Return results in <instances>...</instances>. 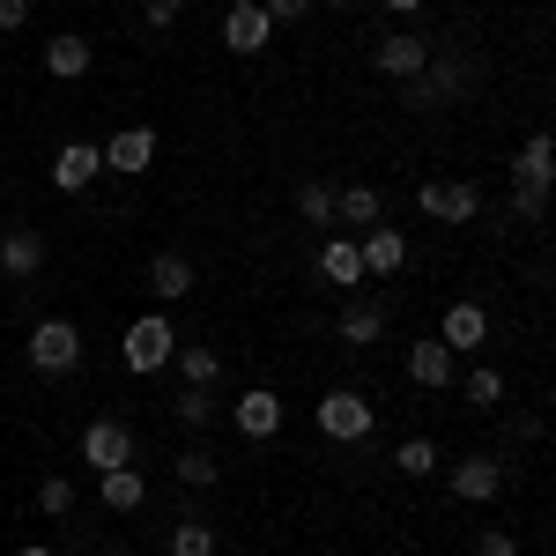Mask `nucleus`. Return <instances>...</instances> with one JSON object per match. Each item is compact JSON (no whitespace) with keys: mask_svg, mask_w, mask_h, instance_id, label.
I'll use <instances>...</instances> for the list:
<instances>
[{"mask_svg":"<svg viewBox=\"0 0 556 556\" xmlns=\"http://www.w3.org/2000/svg\"><path fill=\"white\" fill-rule=\"evenodd\" d=\"M38 513H52V519L75 513V482L67 475H38Z\"/></svg>","mask_w":556,"mask_h":556,"instance_id":"31","label":"nucleus"},{"mask_svg":"<svg viewBox=\"0 0 556 556\" xmlns=\"http://www.w3.org/2000/svg\"><path fill=\"white\" fill-rule=\"evenodd\" d=\"M386 15H416V8H424V0H379Z\"/></svg>","mask_w":556,"mask_h":556,"instance_id":"37","label":"nucleus"},{"mask_svg":"<svg viewBox=\"0 0 556 556\" xmlns=\"http://www.w3.org/2000/svg\"><path fill=\"white\" fill-rule=\"evenodd\" d=\"M282 416H290V408H282V393H275V386H245V393L230 401V424L245 430V438H275Z\"/></svg>","mask_w":556,"mask_h":556,"instance_id":"10","label":"nucleus"},{"mask_svg":"<svg viewBox=\"0 0 556 556\" xmlns=\"http://www.w3.org/2000/svg\"><path fill=\"white\" fill-rule=\"evenodd\" d=\"M149 290H156V304L193 298V260H186V253H156V260H149Z\"/></svg>","mask_w":556,"mask_h":556,"instance_id":"20","label":"nucleus"},{"mask_svg":"<svg viewBox=\"0 0 556 556\" xmlns=\"http://www.w3.org/2000/svg\"><path fill=\"white\" fill-rule=\"evenodd\" d=\"M83 364V327L75 319H38L30 327V371L38 379H67Z\"/></svg>","mask_w":556,"mask_h":556,"instance_id":"3","label":"nucleus"},{"mask_svg":"<svg viewBox=\"0 0 556 556\" xmlns=\"http://www.w3.org/2000/svg\"><path fill=\"white\" fill-rule=\"evenodd\" d=\"M475 556H519V534H505V527H482V534H475Z\"/></svg>","mask_w":556,"mask_h":556,"instance_id":"33","label":"nucleus"},{"mask_svg":"<svg viewBox=\"0 0 556 556\" xmlns=\"http://www.w3.org/2000/svg\"><path fill=\"white\" fill-rule=\"evenodd\" d=\"M319 275H327L334 290H364V253H356V238H327V245H319Z\"/></svg>","mask_w":556,"mask_h":556,"instance_id":"19","label":"nucleus"},{"mask_svg":"<svg viewBox=\"0 0 556 556\" xmlns=\"http://www.w3.org/2000/svg\"><path fill=\"white\" fill-rule=\"evenodd\" d=\"M386 334V298H349L342 319H334V342L342 349H371Z\"/></svg>","mask_w":556,"mask_h":556,"instance_id":"14","label":"nucleus"},{"mask_svg":"<svg viewBox=\"0 0 556 556\" xmlns=\"http://www.w3.org/2000/svg\"><path fill=\"white\" fill-rule=\"evenodd\" d=\"M334 223L342 230H371V223H386V201H379V186H334Z\"/></svg>","mask_w":556,"mask_h":556,"instance_id":"18","label":"nucleus"},{"mask_svg":"<svg viewBox=\"0 0 556 556\" xmlns=\"http://www.w3.org/2000/svg\"><path fill=\"white\" fill-rule=\"evenodd\" d=\"M141 8H149V23H156V30H172V23H178V8H186V0H141Z\"/></svg>","mask_w":556,"mask_h":556,"instance_id":"35","label":"nucleus"},{"mask_svg":"<svg viewBox=\"0 0 556 556\" xmlns=\"http://www.w3.org/2000/svg\"><path fill=\"white\" fill-rule=\"evenodd\" d=\"M15 556H60V549H45V542H30V549H15Z\"/></svg>","mask_w":556,"mask_h":556,"instance_id":"38","label":"nucleus"},{"mask_svg":"<svg viewBox=\"0 0 556 556\" xmlns=\"http://www.w3.org/2000/svg\"><path fill=\"white\" fill-rule=\"evenodd\" d=\"M223 45L238 52V60H253L275 45V23H267V8L260 0H230V15H223Z\"/></svg>","mask_w":556,"mask_h":556,"instance_id":"9","label":"nucleus"},{"mask_svg":"<svg viewBox=\"0 0 556 556\" xmlns=\"http://www.w3.org/2000/svg\"><path fill=\"white\" fill-rule=\"evenodd\" d=\"M97 505H104V513H141V505H149V482H141V468H104L97 475Z\"/></svg>","mask_w":556,"mask_h":556,"instance_id":"17","label":"nucleus"},{"mask_svg":"<svg viewBox=\"0 0 556 556\" xmlns=\"http://www.w3.org/2000/svg\"><path fill=\"white\" fill-rule=\"evenodd\" d=\"M327 8H356V0H327Z\"/></svg>","mask_w":556,"mask_h":556,"instance_id":"39","label":"nucleus"},{"mask_svg":"<svg viewBox=\"0 0 556 556\" xmlns=\"http://www.w3.org/2000/svg\"><path fill=\"white\" fill-rule=\"evenodd\" d=\"M408 379L438 393V386H453V349L445 342H408Z\"/></svg>","mask_w":556,"mask_h":556,"instance_id":"21","label":"nucleus"},{"mask_svg":"<svg viewBox=\"0 0 556 556\" xmlns=\"http://www.w3.org/2000/svg\"><path fill=\"white\" fill-rule=\"evenodd\" d=\"M513 178H519V186H549V178H556V149H549V134H527V141H519Z\"/></svg>","mask_w":556,"mask_h":556,"instance_id":"23","label":"nucleus"},{"mask_svg":"<svg viewBox=\"0 0 556 556\" xmlns=\"http://www.w3.org/2000/svg\"><path fill=\"white\" fill-rule=\"evenodd\" d=\"M445 482H453L460 505H497V497H505V460H497V453H468V460L445 468Z\"/></svg>","mask_w":556,"mask_h":556,"instance_id":"4","label":"nucleus"},{"mask_svg":"<svg viewBox=\"0 0 556 556\" xmlns=\"http://www.w3.org/2000/svg\"><path fill=\"white\" fill-rule=\"evenodd\" d=\"M298 215L319 223V230H334V186H327V178H304L298 186Z\"/></svg>","mask_w":556,"mask_h":556,"instance_id":"28","label":"nucleus"},{"mask_svg":"<svg viewBox=\"0 0 556 556\" xmlns=\"http://www.w3.org/2000/svg\"><path fill=\"white\" fill-rule=\"evenodd\" d=\"M312 424H319V438H334V445H364L379 416H371V401H364L356 386H334V393H319Z\"/></svg>","mask_w":556,"mask_h":556,"instance_id":"1","label":"nucleus"},{"mask_svg":"<svg viewBox=\"0 0 556 556\" xmlns=\"http://www.w3.org/2000/svg\"><path fill=\"white\" fill-rule=\"evenodd\" d=\"M482 334H490V312L482 304H445V319H438V342L453 349V356H468V349H482Z\"/></svg>","mask_w":556,"mask_h":556,"instance_id":"16","label":"nucleus"},{"mask_svg":"<svg viewBox=\"0 0 556 556\" xmlns=\"http://www.w3.org/2000/svg\"><path fill=\"white\" fill-rule=\"evenodd\" d=\"M172 475L186 482V490H215V482H223V460H215V445H186V453L172 460Z\"/></svg>","mask_w":556,"mask_h":556,"instance_id":"25","label":"nucleus"},{"mask_svg":"<svg viewBox=\"0 0 556 556\" xmlns=\"http://www.w3.org/2000/svg\"><path fill=\"white\" fill-rule=\"evenodd\" d=\"M542 208H549V186H513V215L519 223H542Z\"/></svg>","mask_w":556,"mask_h":556,"instance_id":"32","label":"nucleus"},{"mask_svg":"<svg viewBox=\"0 0 556 556\" xmlns=\"http://www.w3.org/2000/svg\"><path fill=\"white\" fill-rule=\"evenodd\" d=\"M172 556H215V527L201 513L178 519V527H172Z\"/></svg>","mask_w":556,"mask_h":556,"instance_id":"30","label":"nucleus"},{"mask_svg":"<svg viewBox=\"0 0 556 556\" xmlns=\"http://www.w3.org/2000/svg\"><path fill=\"white\" fill-rule=\"evenodd\" d=\"M172 364H178V379H186V386H223V349H208V342H186Z\"/></svg>","mask_w":556,"mask_h":556,"instance_id":"24","label":"nucleus"},{"mask_svg":"<svg viewBox=\"0 0 556 556\" xmlns=\"http://www.w3.org/2000/svg\"><path fill=\"white\" fill-rule=\"evenodd\" d=\"M30 23V0H0V30H23Z\"/></svg>","mask_w":556,"mask_h":556,"instance_id":"36","label":"nucleus"},{"mask_svg":"<svg viewBox=\"0 0 556 556\" xmlns=\"http://www.w3.org/2000/svg\"><path fill=\"white\" fill-rule=\"evenodd\" d=\"M453 89H468V67H460L453 52H438V45H430L424 75H408V112H430V104H445Z\"/></svg>","mask_w":556,"mask_h":556,"instance_id":"5","label":"nucleus"},{"mask_svg":"<svg viewBox=\"0 0 556 556\" xmlns=\"http://www.w3.org/2000/svg\"><path fill=\"white\" fill-rule=\"evenodd\" d=\"M424 60H430V38H424V30H386V38H371V67H379V75H393V83L424 75Z\"/></svg>","mask_w":556,"mask_h":556,"instance_id":"7","label":"nucleus"},{"mask_svg":"<svg viewBox=\"0 0 556 556\" xmlns=\"http://www.w3.org/2000/svg\"><path fill=\"white\" fill-rule=\"evenodd\" d=\"M416 208H424L430 223H475V215H482V193H475L468 178H453V186H445V178H424V186H416Z\"/></svg>","mask_w":556,"mask_h":556,"instance_id":"6","label":"nucleus"},{"mask_svg":"<svg viewBox=\"0 0 556 556\" xmlns=\"http://www.w3.org/2000/svg\"><path fill=\"white\" fill-rule=\"evenodd\" d=\"M438 460H445V453H438L430 438H401V445H393V468L408 475V482H424V475H438Z\"/></svg>","mask_w":556,"mask_h":556,"instance_id":"27","label":"nucleus"},{"mask_svg":"<svg viewBox=\"0 0 556 556\" xmlns=\"http://www.w3.org/2000/svg\"><path fill=\"white\" fill-rule=\"evenodd\" d=\"M356 253H364V282H386V275L408 267V238H401L393 223H371V230L356 238Z\"/></svg>","mask_w":556,"mask_h":556,"instance_id":"11","label":"nucleus"},{"mask_svg":"<svg viewBox=\"0 0 556 556\" xmlns=\"http://www.w3.org/2000/svg\"><path fill=\"white\" fill-rule=\"evenodd\" d=\"M83 460L97 475H104V468H127V460H134V424H127V416H97V424L83 430Z\"/></svg>","mask_w":556,"mask_h":556,"instance_id":"8","label":"nucleus"},{"mask_svg":"<svg viewBox=\"0 0 556 556\" xmlns=\"http://www.w3.org/2000/svg\"><path fill=\"white\" fill-rule=\"evenodd\" d=\"M97 172H104V149H97V141H67V149L52 156V186H60V193H89Z\"/></svg>","mask_w":556,"mask_h":556,"instance_id":"15","label":"nucleus"},{"mask_svg":"<svg viewBox=\"0 0 556 556\" xmlns=\"http://www.w3.org/2000/svg\"><path fill=\"white\" fill-rule=\"evenodd\" d=\"M104 556H127V549H104Z\"/></svg>","mask_w":556,"mask_h":556,"instance_id":"40","label":"nucleus"},{"mask_svg":"<svg viewBox=\"0 0 556 556\" xmlns=\"http://www.w3.org/2000/svg\"><path fill=\"white\" fill-rule=\"evenodd\" d=\"M172 416H178L186 430H208V424H215V386H186V393L172 401Z\"/></svg>","mask_w":556,"mask_h":556,"instance_id":"29","label":"nucleus"},{"mask_svg":"<svg viewBox=\"0 0 556 556\" xmlns=\"http://www.w3.org/2000/svg\"><path fill=\"white\" fill-rule=\"evenodd\" d=\"M260 8H267V23H275V30H282V23H304V15H312V0H260Z\"/></svg>","mask_w":556,"mask_h":556,"instance_id":"34","label":"nucleus"},{"mask_svg":"<svg viewBox=\"0 0 556 556\" xmlns=\"http://www.w3.org/2000/svg\"><path fill=\"white\" fill-rule=\"evenodd\" d=\"M149 164H156V127H119L112 141H104V172L141 178Z\"/></svg>","mask_w":556,"mask_h":556,"instance_id":"12","label":"nucleus"},{"mask_svg":"<svg viewBox=\"0 0 556 556\" xmlns=\"http://www.w3.org/2000/svg\"><path fill=\"white\" fill-rule=\"evenodd\" d=\"M460 401H468V408H482V416H490V408H505V371L475 364L468 379H460Z\"/></svg>","mask_w":556,"mask_h":556,"instance_id":"26","label":"nucleus"},{"mask_svg":"<svg viewBox=\"0 0 556 556\" xmlns=\"http://www.w3.org/2000/svg\"><path fill=\"white\" fill-rule=\"evenodd\" d=\"M38 267H45V230L38 223H15V230L0 238V275H8V282H30Z\"/></svg>","mask_w":556,"mask_h":556,"instance_id":"13","label":"nucleus"},{"mask_svg":"<svg viewBox=\"0 0 556 556\" xmlns=\"http://www.w3.org/2000/svg\"><path fill=\"white\" fill-rule=\"evenodd\" d=\"M172 356H178V327L164 319V312H141V319L127 327V342H119V364L141 371V379H149V371H164Z\"/></svg>","mask_w":556,"mask_h":556,"instance_id":"2","label":"nucleus"},{"mask_svg":"<svg viewBox=\"0 0 556 556\" xmlns=\"http://www.w3.org/2000/svg\"><path fill=\"white\" fill-rule=\"evenodd\" d=\"M89 67H97V45H89V38H75V30H67V38H52V45H45V75H60V83H75V75H89Z\"/></svg>","mask_w":556,"mask_h":556,"instance_id":"22","label":"nucleus"}]
</instances>
